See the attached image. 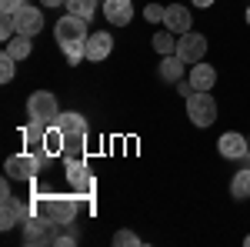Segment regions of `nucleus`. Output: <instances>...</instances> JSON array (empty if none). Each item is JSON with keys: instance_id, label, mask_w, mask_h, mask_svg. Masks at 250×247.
I'll return each mask as SVG.
<instances>
[{"instance_id": "1", "label": "nucleus", "mask_w": 250, "mask_h": 247, "mask_svg": "<svg viewBox=\"0 0 250 247\" xmlns=\"http://www.w3.org/2000/svg\"><path fill=\"white\" fill-rule=\"evenodd\" d=\"M30 204H34V214L47 217L54 227H63V224H70V221L77 217V201H74V197H43V194H40Z\"/></svg>"}, {"instance_id": "2", "label": "nucleus", "mask_w": 250, "mask_h": 247, "mask_svg": "<svg viewBox=\"0 0 250 247\" xmlns=\"http://www.w3.org/2000/svg\"><path fill=\"white\" fill-rule=\"evenodd\" d=\"M187 117L197 127H210L217 120V100L210 97V90H193L187 97Z\"/></svg>"}, {"instance_id": "3", "label": "nucleus", "mask_w": 250, "mask_h": 247, "mask_svg": "<svg viewBox=\"0 0 250 247\" xmlns=\"http://www.w3.org/2000/svg\"><path fill=\"white\" fill-rule=\"evenodd\" d=\"M27 114H30V120H40V124H57L60 117V107H57V97L50 94V90H34L30 94V100H27Z\"/></svg>"}, {"instance_id": "4", "label": "nucleus", "mask_w": 250, "mask_h": 247, "mask_svg": "<svg viewBox=\"0 0 250 247\" xmlns=\"http://www.w3.org/2000/svg\"><path fill=\"white\" fill-rule=\"evenodd\" d=\"M40 160H43V157L23 151V154L7 157L3 171H7V177H10V180H34V177H37V171H40Z\"/></svg>"}, {"instance_id": "5", "label": "nucleus", "mask_w": 250, "mask_h": 247, "mask_svg": "<svg viewBox=\"0 0 250 247\" xmlns=\"http://www.w3.org/2000/svg\"><path fill=\"white\" fill-rule=\"evenodd\" d=\"M177 57L184 60V64H200V60L207 57V34H193V30H187V34H180L177 37Z\"/></svg>"}, {"instance_id": "6", "label": "nucleus", "mask_w": 250, "mask_h": 247, "mask_svg": "<svg viewBox=\"0 0 250 247\" xmlns=\"http://www.w3.org/2000/svg\"><path fill=\"white\" fill-rule=\"evenodd\" d=\"M54 34H57L60 47H63V44H74V40H87V37H90V34H87V20L77 17V14L60 17L57 23H54Z\"/></svg>"}, {"instance_id": "7", "label": "nucleus", "mask_w": 250, "mask_h": 247, "mask_svg": "<svg viewBox=\"0 0 250 247\" xmlns=\"http://www.w3.org/2000/svg\"><path fill=\"white\" fill-rule=\"evenodd\" d=\"M30 210H34V204H23L17 197H3V204H0V227L14 230L17 224H23L30 217Z\"/></svg>"}, {"instance_id": "8", "label": "nucleus", "mask_w": 250, "mask_h": 247, "mask_svg": "<svg viewBox=\"0 0 250 247\" xmlns=\"http://www.w3.org/2000/svg\"><path fill=\"white\" fill-rule=\"evenodd\" d=\"M67 180H70L74 194H80V197H90L94 187H97L94 174L87 171V164H83V160H67Z\"/></svg>"}, {"instance_id": "9", "label": "nucleus", "mask_w": 250, "mask_h": 247, "mask_svg": "<svg viewBox=\"0 0 250 247\" xmlns=\"http://www.w3.org/2000/svg\"><path fill=\"white\" fill-rule=\"evenodd\" d=\"M217 151H220V157H227V160H240V157L250 154V140L240 137L237 131H227L220 140H217Z\"/></svg>"}, {"instance_id": "10", "label": "nucleus", "mask_w": 250, "mask_h": 247, "mask_svg": "<svg viewBox=\"0 0 250 247\" xmlns=\"http://www.w3.org/2000/svg\"><path fill=\"white\" fill-rule=\"evenodd\" d=\"M50 227H54V224H50L47 217L34 214V217H27V221H23V241H27V244H47V241L54 244Z\"/></svg>"}, {"instance_id": "11", "label": "nucleus", "mask_w": 250, "mask_h": 247, "mask_svg": "<svg viewBox=\"0 0 250 247\" xmlns=\"http://www.w3.org/2000/svg\"><path fill=\"white\" fill-rule=\"evenodd\" d=\"M83 47H87V60L100 64V60L110 57V50H114V37H110L107 30H97V34H90V37L83 40Z\"/></svg>"}, {"instance_id": "12", "label": "nucleus", "mask_w": 250, "mask_h": 247, "mask_svg": "<svg viewBox=\"0 0 250 247\" xmlns=\"http://www.w3.org/2000/svg\"><path fill=\"white\" fill-rule=\"evenodd\" d=\"M104 17L114 27H127L134 17V3L130 0H104Z\"/></svg>"}, {"instance_id": "13", "label": "nucleus", "mask_w": 250, "mask_h": 247, "mask_svg": "<svg viewBox=\"0 0 250 247\" xmlns=\"http://www.w3.org/2000/svg\"><path fill=\"white\" fill-rule=\"evenodd\" d=\"M17 34H27V37H34L43 30V14H40L37 7H20L17 14Z\"/></svg>"}, {"instance_id": "14", "label": "nucleus", "mask_w": 250, "mask_h": 247, "mask_svg": "<svg viewBox=\"0 0 250 247\" xmlns=\"http://www.w3.org/2000/svg\"><path fill=\"white\" fill-rule=\"evenodd\" d=\"M20 137L27 140V151H30V154H37V157H47V154H43L47 124H40V120H30V124H23V127H20Z\"/></svg>"}, {"instance_id": "15", "label": "nucleus", "mask_w": 250, "mask_h": 247, "mask_svg": "<svg viewBox=\"0 0 250 247\" xmlns=\"http://www.w3.org/2000/svg\"><path fill=\"white\" fill-rule=\"evenodd\" d=\"M164 23H167V30H173V34H187L193 27V17L187 7H180V3H170L167 7V14H164Z\"/></svg>"}, {"instance_id": "16", "label": "nucleus", "mask_w": 250, "mask_h": 247, "mask_svg": "<svg viewBox=\"0 0 250 247\" xmlns=\"http://www.w3.org/2000/svg\"><path fill=\"white\" fill-rule=\"evenodd\" d=\"M190 84H193V90H210L213 84H217V70H213L210 64H193L190 67Z\"/></svg>"}, {"instance_id": "17", "label": "nucleus", "mask_w": 250, "mask_h": 247, "mask_svg": "<svg viewBox=\"0 0 250 247\" xmlns=\"http://www.w3.org/2000/svg\"><path fill=\"white\" fill-rule=\"evenodd\" d=\"M57 127L63 131V137H87V120L80 114H74V111H70V114H60Z\"/></svg>"}, {"instance_id": "18", "label": "nucleus", "mask_w": 250, "mask_h": 247, "mask_svg": "<svg viewBox=\"0 0 250 247\" xmlns=\"http://www.w3.org/2000/svg\"><path fill=\"white\" fill-rule=\"evenodd\" d=\"M43 154H47V157L63 154V131H60L57 124H50V127H47V137H43Z\"/></svg>"}, {"instance_id": "19", "label": "nucleus", "mask_w": 250, "mask_h": 247, "mask_svg": "<svg viewBox=\"0 0 250 247\" xmlns=\"http://www.w3.org/2000/svg\"><path fill=\"white\" fill-rule=\"evenodd\" d=\"M230 194H233V201H247V197H250V167H247V171H237V174H233Z\"/></svg>"}, {"instance_id": "20", "label": "nucleus", "mask_w": 250, "mask_h": 247, "mask_svg": "<svg viewBox=\"0 0 250 247\" xmlns=\"http://www.w3.org/2000/svg\"><path fill=\"white\" fill-rule=\"evenodd\" d=\"M7 54L17 57V60L30 57V37H27V34H14V37L7 40Z\"/></svg>"}, {"instance_id": "21", "label": "nucleus", "mask_w": 250, "mask_h": 247, "mask_svg": "<svg viewBox=\"0 0 250 247\" xmlns=\"http://www.w3.org/2000/svg\"><path fill=\"white\" fill-rule=\"evenodd\" d=\"M180 67H184V60L177 57V54H167V57L160 60V77L177 84V80H180Z\"/></svg>"}, {"instance_id": "22", "label": "nucleus", "mask_w": 250, "mask_h": 247, "mask_svg": "<svg viewBox=\"0 0 250 247\" xmlns=\"http://www.w3.org/2000/svg\"><path fill=\"white\" fill-rule=\"evenodd\" d=\"M154 50H157V54H164V57H167V54H177V34H173V30L157 34V37H154Z\"/></svg>"}, {"instance_id": "23", "label": "nucleus", "mask_w": 250, "mask_h": 247, "mask_svg": "<svg viewBox=\"0 0 250 247\" xmlns=\"http://www.w3.org/2000/svg\"><path fill=\"white\" fill-rule=\"evenodd\" d=\"M70 14H77V17H83V20H90L97 14V0H67L63 3Z\"/></svg>"}, {"instance_id": "24", "label": "nucleus", "mask_w": 250, "mask_h": 247, "mask_svg": "<svg viewBox=\"0 0 250 247\" xmlns=\"http://www.w3.org/2000/svg\"><path fill=\"white\" fill-rule=\"evenodd\" d=\"M63 54H67V64H80V60H87V47H83V40H74V44H63Z\"/></svg>"}, {"instance_id": "25", "label": "nucleus", "mask_w": 250, "mask_h": 247, "mask_svg": "<svg viewBox=\"0 0 250 247\" xmlns=\"http://www.w3.org/2000/svg\"><path fill=\"white\" fill-rule=\"evenodd\" d=\"M14 70H17V57H10V54L3 50V54H0V80L10 84V80H14Z\"/></svg>"}, {"instance_id": "26", "label": "nucleus", "mask_w": 250, "mask_h": 247, "mask_svg": "<svg viewBox=\"0 0 250 247\" xmlns=\"http://www.w3.org/2000/svg\"><path fill=\"white\" fill-rule=\"evenodd\" d=\"M164 14H167V7H160V3H147V7H144V17L150 20V23L164 20Z\"/></svg>"}, {"instance_id": "27", "label": "nucleus", "mask_w": 250, "mask_h": 247, "mask_svg": "<svg viewBox=\"0 0 250 247\" xmlns=\"http://www.w3.org/2000/svg\"><path fill=\"white\" fill-rule=\"evenodd\" d=\"M114 244H117V247H124V244H140V237H137L134 230H117V234H114Z\"/></svg>"}, {"instance_id": "28", "label": "nucleus", "mask_w": 250, "mask_h": 247, "mask_svg": "<svg viewBox=\"0 0 250 247\" xmlns=\"http://www.w3.org/2000/svg\"><path fill=\"white\" fill-rule=\"evenodd\" d=\"M20 7H27V0H0V10H7V14H17Z\"/></svg>"}, {"instance_id": "29", "label": "nucleus", "mask_w": 250, "mask_h": 247, "mask_svg": "<svg viewBox=\"0 0 250 247\" xmlns=\"http://www.w3.org/2000/svg\"><path fill=\"white\" fill-rule=\"evenodd\" d=\"M177 90H180V97H190L193 94V84H190V80H187V84H184V80H177Z\"/></svg>"}, {"instance_id": "30", "label": "nucleus", "mask_w": 250, "mask_h": 247, "mask_svg": "<svg viewBox=\"0 0 250 247\" xmlns=\"http://www.w3.org/2000/svg\"><path fill=\"white\" fill-rule=\"evenodd\" d=\"M213 0H193V7H210Z\"/></svg>"}, {"instance_id": "31", "label": "nucleus", "mask_w": 250, "mask_h": 247, "mask_svg": "<svg viewBox=\"0 0 250 247\" xmlns=\"http://www.w3.org/2000/svg\"><path fill=\"white\" fill-rule=\"evenodd\" d=\"M47 7H60V3H67V0H43Z\"/></svg>"}, {"instance_id": "32", "label": "nucleus", "mask_w": 250, "mask_h": 247, "mask_svg": "<svg viewBox=\"0 0 250 247\" xmlns=\"http://www.w3.org/2000/svg\"><path fill=\"white\" fill-rule=\"evenodd\" d=\"M247 23H250V7H247Z\"/></svg>"}, {"instance_id": "33", "label": "nucleus", "mask_w": 250, "mask_h": 247, "mask_svg": "<svg viewBox=\"0 0 250 247\" xmlns=\"http://www.w3.org/2000/svg\"><path fill=\"white\" fill-rule=\"evenodd\" d=\"M247 244H250V237H247Z\"/></svg>"}, {"instance_id": "34", "label": "nucleus", "mask_w": 250, "mask_h": 247, "mask_svg": "<svg viewBox=\"0 0 250 247\" xmlns=\"http://www.w3.org/2000/svg\"><path fill=\"white\" fill-rule=\"evenodd\" d=\"M247 140H250V137H247Z\"/></svg>"}]
</instances>
